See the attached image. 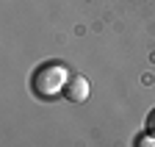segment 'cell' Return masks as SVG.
Here are the masks:
<instances>
[{"instance_id":"obj_2","label":"cell","mask_w":155,"mask_h":147,"mask_svg":"<svg viewBox=\"0 0 155 147\" xmlns=\"http://www.w3.org/2000/svg\"><path fill=\"white\" fill-rule=\"evenodd\" d=\"M61 95L69 100V103H83L89 95H91V86L83 75H69V81L64 83V92Z\"/></svg>"},{"instance_id":"obj_1","label":"cell","mask_w":155,"mask_h":147,"mask_svg":"<svg viewBox=\"0 0 155 147\" xmlns=\"http://www.w3.org/2000/svg\"><path fill=\"white\" fill-rule=\"evenodd\" d=\"M67 81H69V69L64 64H42V67H36L33 75H31V89H33L36 97L50 100V97L64 92Z\"/></svg>"},{"instance_id":"obj_3","label":"cell","mask_w":155,"mask_h":147,"mask_svg":"<svg viewBox=\"0 0 155 147\" xmlns=\"http://www.w3.org/2000/svg\"><path fill=\"white\" fill-rule=\"evenodd\" d=\"M147 136H150V139H155V108L147 114Z\"/></svg>"}]
</instances>
